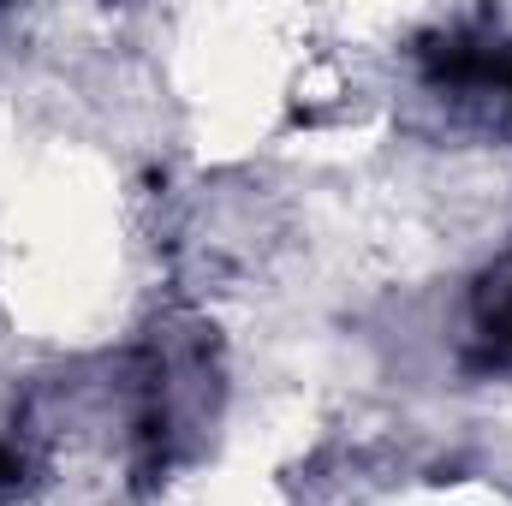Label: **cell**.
Returning <instances> with one entry per match:
<instances>
[{
  "mask_svg": "<svg viewBox=\"0 0 512 506\" xmlns=\"http://www.w3.org/2000/svg\"><path fill=\"white\" fill-rule=\"evenodd\" d=\"M477 334L489 358H512V256L501 268H489L477 286Z\"/></svg>",
  "mask_w": 512,
  "mask_h": 506,
  "instance_id": "1",
  "label": "cell"
},
{
  "mask_svg": "<svg viewBox=\"0 0 512 506\" xmlns=\"http://www.w3.org/2000/svg\"><path fill=\"white\" fill-rule=\"evenodd\" d=\"M12 489H18V453H6V447H0V501H6Z\"/></svg>",
  "mask_w": 512,
  "mask_h": 506,
  "instance_id": "2",
  "label": "cell"
}]
</instances>
